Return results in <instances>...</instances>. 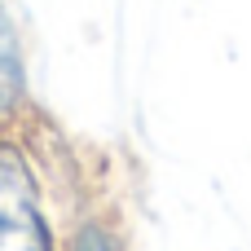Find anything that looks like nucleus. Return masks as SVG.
Masks as SVG:
<instances>
[{
  "label": "nucleus",
  "instance_id": "obj_1",
  "mask_svg": "<svg viewBox=\"0 0 251 251\" xmlns=\"http://www.w3.org/2000/svg\"><path fill=\"white\" fill-rule=\"evenodd\" d=\"M0 251H53L35 168L9 137H0Z\"/></svg>",
  "mask_w": 251,
  "mask_h": 251
},
{
  "label": "nucleus",
  "instance_id": "obj_2",
  "mask_svg": "<svg viewBox=\"0 0 251 251\" xmlns=\"http://www.w3.org/2000/svg\"><path fill=\"white\" fill-rule=\"evenodd\" d=\"M26 97V71H22V44L9 18V4L0 0V124H9L22 110Z\"/></svg>",
  "mask_w": 251,
  "mask_h": 251
},
{
  "label": "nucleus",
  "instance_id": "obj_3",
  "mask_svg": "<svg viewBox=\"0 0 251 251\" xmlns=\"http://www.w3.org/2000/svg\"><path fill=\"white\" fill-rule=\"evenodd\" d=\"M71 251H124V247H119V238H115L101 221H88V225H79V229H75Z\"/></svg>",
  "mask_w": 251,
  "mask_h": 251
}]
</instances>
